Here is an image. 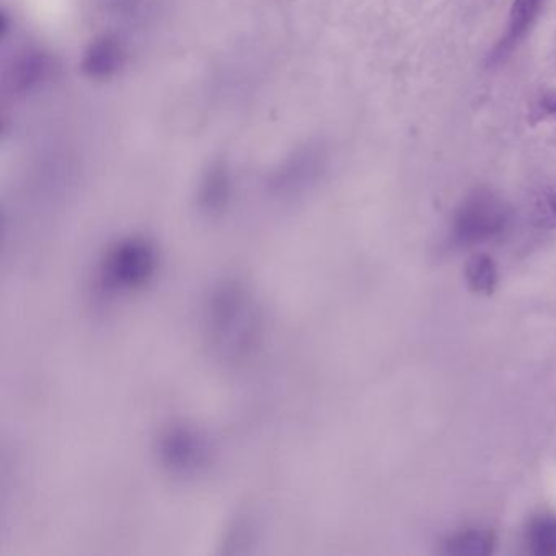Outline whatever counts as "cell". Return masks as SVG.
Segmentation results:
<instances>
[{"label": "cell", "instance_id": "cell-1", "mask_svg": "<svg viewBox=\"0 0 556 556\" xmlns=\"http://www.w3.org/2000/svg\"><path fill=\"white\" fill-rule=\"evenodd\" d=\"M258 321L255 302L243 286H220L211 299V334L224 356L245 354L255 341Z\"/></svg>", "mask_w": 556, "mask_h": 556}, {"label": "cell", "instance_id": "cell-2", "mask_svg": "<svg viewBox=\"0 0 556 556\" xmlns=\"http://www.w3.org/2000/svg\"><path fill=\"white\" fill-rule=\"evenodd\" d=\"M507 219L509 213L500 198L491 193H477L458 210L452 236L458 245H477L500 236Z\"/></svg>", "mask_w": 556, "mask_h": 556}, {"label": "cell", "instance_id": "cell-3", "mask_svg": "<svg viewBox=\"0 0 556 556\" xmlns=\"http://www.w3.org/2000/svg\"><path fill=\"white\" fill-rule=\"evenodd\" d=\"M157 253L146 240L129 239L118 243L103 263V285L110 289L141 288L154 275Z\"/></svg>", "mask_w": 556, "mask_h": 556}, {"label": "cell", "instance_id": "cell-4", "mask_svg": "<svg viewBox=\"0 0 556 556\" xmlns=\"http://www.w3.org/2000/svg\"><path fill=\"white\" fill-rule=\"evenodd\" d=\"M206 452L203 439L198 438V434L190 429H174L168 432L162 447L167 465L181 473H188L201 467L206 460Z\"/></svg>", "mask_w": 556, "mask_h": 556}, {"label": "cell", "instance_id": "cell-5", "mask_svg": "<svg viewBox=\"0 0 556 556\" xmlns=\"http://www.w3.org/2000/svg\"><path fill=\"white\" fill-rule=\"evenodd\" d=\"M318 170H320V155L317 151L304 149L279 168L271 181L273 191L279 194L299 193L307 188Z\"/></svg>", "mask_w": 556, "mask_h": 556}, {"label": "cell", "instance_id": "cell-6", "mask_svg": "<svg viewBox=\"0 0 556 556\" xmlns=\"http://www.w3.org/2000/svg\"><path fill=\"white\" fill-rule=\"evenodd\" d=\"M543 2L545 0H514L506 34L494 48L493 54H491V63H501L504 58L513 53L514 48L526 37L527 31L532 27L535 18L539 17Z\"/></svg>", "mask_w": 556, "mask_h": 556}, {"label": "cell", "instance_id": "cell-7", "mask_svg": "<svg viewBox=\"0 0 556 556\" xmlns=\"http://www.w3.org/2000/svg\"><path fill=\"white\" fill-rule=\"evenodd\" d=\"M125 63V48L113 35L97 38L84 56V73L92 79H109Z\"/></svg>", "mask_w": 556, "mask_h": 556}, {"label": "cell", "instance_id": "cell-8", "mask_svg": "<svg viewBox=\"0 0 556 556\" xmlns=\"http://www.w3.org/2000/svg\"><path fill=\"white\" fill-rule=\"evenodd\" d=\"M230 197V180L224 165L217 164L204 175L200 188V206L206 213L216 214L226 207Z\"/></svg>", "mask_w": 556, "mask_h": 556}, {"label": "cell", "instance_id": "cell-9", "mask_svg": "<svg viewBox=\"0 0 556 556\" xmlns=\"http://www.w3.org/2000/svg\"><path fill=\"white\" fill-rule=\"evenodd\" d=\"M465 279H467L468 288L475 294H493L497 286V279H500L496 263L493 262L491 256L484 255V253H477L465 265Z\"/></svg>", "mask_w": 556, "mask_h": 556}, {"label": "cell", "instance_id": "cell-10", "mask_svg": "<svg viewBox=\"0 0 556 556\" xmlns=\"http://www.w3.org/2000/svg\"><path fill=\"white\" fill-rule=\"evenodd\" d=\"M48 74V58L34 51L25 54L14 70V87L18 92L35 89Z\"/></svg>", "mask_w": 556, "mask_h": 556}, {"label": "cell", "instance_id": "cell-11", "mask_svg": "<svg viewBox=\"0 0 556 556\" xmlns=\"http://www.w3.org/2000/svg\"><path fill=\"white\" fill-rule=\"evenodd\" d=\"M530 552L542 556H556V517L540 516L527 530Z\"/></svg>", "mask_w": 556, "mask_h": 556}, {"label": "cell", "instance_id": "cell-12", "mask_svg": "<svg viewBox=\"0 0 556 556\" xmlns=\"http://www.w3.org/2000/svg\"><path fill=\"white\" fill-rule=\"evenodd\" d=\"M491 543L490 533L478 529L465 530L448 540L445 552L452 555H486L491 552Z\"/></svg>", "mask_w": 556, "mask_h": 556}, {"label": "cell", "instance_id": "cell-13", "mask_svg": "<svg viewBox=\"0 0 556 556\" xmlns=\"http://www.w3.org/2000/svg\"><path fill=\"white\" fill-rule=\"evenodd\" d=\"M535 220L539 226L552 229L556 227V181L540 194L535 203Z\"/></svg>", "mask_w": 556, "mask_h": 556}, {"label": "cell", "instance_id": "cell-14", "mask_svg": "<svg viewBox=\"0 0 556 556\" xmlns=\"http://www.w3.org/2000/svg\"><path fill=\"white\" fill-rule=\"evenodd\" d=\"M542 109L546 115L556 118V96L546 97V99L543 100Z\"/></svg>", "mask_w": 556, "mask_h": 556}]
</instances>
